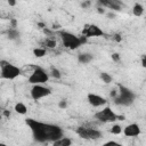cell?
Instances as JSON below:
<instances>
[{
  "label": "cell",
  "mask_w": 146,
  "mask_h": 146,
  "mask_svg": "<svg viewBox=\"0 0 146 146\" xmlns=\"http://www.w3.org/2000/svg\"><path fill=\"white\" fill-rule=\"evenodd\" d=\"M90 6H91V1H83V2L81 3V7H82V8H84V9L89 8Z\"/></svg>",
  "instance_id": "obj_26"
},
{
  "label": "cell",
  "mask_w": 146,
  "mask_h": 146,
  "mask_svg": "<svg viewBox=\"0 0 146 146\" xmlns=\"http://www.w3.org/2000/svg\"><path fill=\"white\" fill-rule=\"evenodd\" d=\"M107 17L111 18V19H113V18H115V14L112 13V11H110V13H107Z\"/></svg>",
  "instance_id": "obj_32"
},
{
  "label": "cell",
  "mask_w": 146,
  "mask_h": 146,
  "mask_svg": "<svg viewBox=\"0 0 146 146\" xmlns=\"http://www.w3.org/2000/svg\"><path fill=\"white\" fill-rule=\"evenodd\" d=\"M116 94H117V91L113 89V90H112V92H111V96H112V98H114V97L116 96Z\"/></svg>",
  "instance_id": "obj_34"
},
{
  "label": "cell",
  "mask_w": 146,
  "mask_h": 146,
  "mask_svg": "<svg viewBox=\"0 0 146 146\" xmlns=\"http://www.w3.org/2000/svg\"><path fill=\"white\" fill-rule=\"evenodd\" d=\"M46 49L44 48H35V49H33V55L35 56V57H38V58H41V57H43L44 55H46Z\"/></svg>",
  "instance_id": "obj_20"
},
{
  "label": "cell",
  "mask_w": 146,
  "mask_h": 146,
  "mask_svg": "<svg viewBox=\"0 0 146 146\" xmlns=\"http://www.w3.org/2000/svg\"><path fill=\"white\" fill-rule=\"evenodd\" d=\"M48 74H49V76H52V78H55V79H60V78H62L60 71H59L58 68H56V67H51V68H50V72H49Z\"/></svg>",
  "instance_id": "obj_19"
},
{
  "label": "cell",
  "mask_w": 146,
  "mask_h": 146,
  "mask_svg": "<svg viewBox=\"0 0 146 146\" xmlns=\"http://www.w3.org/2000/svg\"><path fill=\"white\" fill-rule=\"evenodd\" d=\"M135 99H136V94L131 89H129L122 84H119V91H117L116 96L113 98V100L116 105L130 106L135 102Z\"/></svg>",
  "instance_id": "obj_3"
},
{
  "label": "cell",
  "mask_w": 146,
  "mask_h": 146,
  "mask_svg": "<svg viewBox=\"0 0 146 146\" xmlns=\"http://www.w3.org/2000/svg\"><path fill=\"white\" fill-rule=\"evenodd\" d=\"M102 146H123L122 144L117 143V141H114V140H110V141H106L104 143Z\"/></svg>",
  "instance_id": "obj_23"
},
{
  "label": "cell",
  "mask_w": 146,
  "mask_h": 146,
  "mask_svg": "<svg viewBox=\"0 0 146 146\" xmlns=\"http://www.w3.org/2000/svg\"><path fill=\"white\" fill-rule=\"evenodd\" d=\"M44 44H46V47H48V48H55V47H56V40L52 39V38H47V39L44 40Z\"/></svg>",
  "instance_id": "obj_21"
},
{
  "label": "cell",
  "mask_w": 146,
  "mask_h": 146,
  "mask_svg": "<svg viewBox=\"0 0 146 146\" xmlns=\"http://www.w3.org/2000/svg\"><path fill=\"white\" fill-rule=\"evenodd\" d=\"M140 132H141V129L137 123L128 124L123 129V133H124L125 137H137V136L140 135Z\"/></svg>",
  "instance_id": "obj_12"
},
{
  "label": "cell",
  "mask_w": 146,
  "mask_h": 146,
  "mask_svg": "<svg viewBox=\"0 0 146 146\" xmlns=\"http://www.w3.org/2000/svg\"><path fill=\"white\" fill-rule=\"evenodd\" d=\"M114 40H115L116 42H120V41L122 40V36H121L120 34H115V35H114Z\"/></svg>",
  "instance_id": "obj_28"
},
{
  "label": "cell",
  "mask_w": 146,
  "mask_h": 146,
  "mask_svg": "<svg viewBox=\"0 0 146 146\" xmlns=\"http://www.w3.org/2000/svg\"><path fill=\"white\" fill-rule=\"evenodd\" d=\"M98 5H100V7L110 8L111 10H114V11H120L122 8V2L117 0H99Z\"/></svg>",
  "instance_id": "obj_11"
},
{
  "label": "cell",
  "mask_w": 146,
  "mask_h": 146,
  "mask_svg": "<svg viewBox=\"0 0 146 146\" xmlns=\"http://www.w3.org/2000/svg\"><path fill=\"white\" fill-rule=\"evenodd\" d=\"M10 23H11V29H16L17 21H16V19H11V21H10Z\"/></svg>",
  "instance_id": "obj_29"
},
{
  "label": "cell",
  "mask_w": 146,
  "mask_h": 146,
  "mask_svg": "<svg viewBox=\"0 0 146 146\" xmlns=\"http://www.w3.org/2000/svg\"><path fill=\"white\" fill-rule=\"evenodd\" d=\"M14 110H15V112H16V113L22 114V115H24V114H26V113H27V107H26V106H25V104H23V103H17V104L15 105Z\"/></svg>",
  "instance_id": "obj_17"
},
{
  "label": "cell",
  "mask_w": 146,
  "mask_h": 146,
  "mask_svg": "<svg viewBox=\"0 0 146 146\" xmlns=\"http://www.w3.org/2000/svg\"><path fill=\"white\" fill-rule=\"evenodd\" d=\"M0 114H1V108H0Z\"/></svg>",
  "instance_id": "obj_39"
},
{
  "label": "cell",
  "mask_w": 146,
  "mask_h": 146,
  "mask_svg": "<svg viewBox=\"0 0 146 146\" xmlns=\"http://www.w3.org/2000/svg\"><path fill=\"white\" fill-rule=\"evenodd\" d=\"M2 115H3L5 117H9V116H10V111L3 110V111H2Z\"/></svg>",
  "instance_id": "obj_27"
},
{
  "label": "cell",
  "mask_w": 146,
  "mask_h": 146,
  "mask_svg": "<svg viewBox=\"0 0 146 146\" xmlns=\"http://www.w3.org/2000/svg\"><path fill=\"white\" fill-rule=\"evenodd\" d=\"M58 107H59L60 110H64V108H66V107H67V100H65V99H62V100H59V103H58Z\"/></svg>",
  "instance_id": "obj_25"
},
{
  "label": "cell",
  "mask_w": 146,
  "mask_h": 146,
  "mask_svg": "<svg viewBox=\"0 0 146 146\" xmlns=\"http://www.w3.org/2000/svg\"><path fill=\"white\" fill-rule=\"evenodd\" d=\"M87 99H88V103L94 106V107H99V106H103L107 103L106 98H104L103 96H99V95H96V94H88L87 96Z\"/></svg>",
  "instance_id": "obj_10"
},
{
  "label": "cell",
  "mask_w": 146,
  "mask_h": 146,
  "mask_svg": "<svg viewBox=\"0 0 146 146\" xmlns=\"http://www.w3.org/2000/svg\"><path fill=\"white\" fill-rule=\"evenodd\" d=\"M22 74V71L18 66L7 62L0 60V75L2 79L6 80H14Z\"/></svg>",
  "instance_id": "obj_4"
},
{
  "label": "cell",
  "mask_w": 146,
  "mask_h": 146,
  "mask_svg": "<svg viewBox=\"0 0 146 146\" xmlns=\"http://www.w3.org/2000/svg\"><path fill=\"white\" fill-rule=\"evenodd\" d=\"M112 60H113L114 63H120V62H121V56H120V54H117V52L112 54Z\"/></svg>",
  "instance_id": "obj_24"
},
{
  "label": "cell",
  "mask_w": 146,
  "mask_h": 146,
  "mask_svg": "<svg viewBox=\"0 0 146 146\" xmlns=\"http://www.w3.org/2000/svg\"><path fill=\"white\" fill-rule=\"evenodd\" d=\"M82 34L84 38L88 39V38H92V36H102V35H104V32L98 25L89 24V25L84 26V29L82 30Z\"/></svg>",
  "instance_id": "obj_9"
},
{
  "label": "cell",
  "mask_w": 146,
  "mask_h": 146,
  "mask_svg": "<svg viewBox=\"0 0 146 146\" xmlns=\"http://www.w3.org/2000/svg\"><path fill=\"white\" fill-rule=\"evenodd\" d=\"M132 14L135 16H137V17H140L144 14V7H143V5L139 3V2H136L133 5V7H132Z\"/></svg>",
  "instance_id": "obj_15"
},
{
  "label": "cell",
  "mask_w": 146,
  "mask_h": 146,
  "mask_svg": "<svg viewBox=\"0 0 146 146\" xmlns=\"http://www.w3.org/2000/svg\"><path fill=\"white\" fill-rule=\"evenodd\" d=\"M95 119H97L100 122L107 123V122H115L116 121V114L113 112L111 107H105L104 110L95 113Z\"/></svg>",
  "instance_id": "obj_8"
},
{
  "label": "cell",
  "mask_w": 146,
  "mask_h": 146,
  "mask_svg": "<svg viewBox=\"0 0 146 146\" xmlns=\"http://www.w3.org/2000/svg\"><path fill=\"white\" fill-rule=\"evenodd\" d=\"M58 34L62 39L63 46L67 49H71V50L78 49L80 46H82L87 41V38L78 36V35H75L68 31H58Z\"/></svg>",
  "instance_id": "obj_2"
},
{
  "label": "cell",
  "mask_w": 146,
  "mask_h": 146,
  "mask_svg": "<svg viewBox=\"0 0 146 146\" xmlns=\"http://www.w3.org/2000/svg\"><path fill=\"white\" fill-rule=\"evenodd\" d=\"M71 145H72V139L64 137V136L52 143V146H71Z\"/></svg>",
  "instance_id": "obj_14"
},
{
  "label": "cell",
  "mask_w": 146,
  "mask_h": 146,
  "mask_svg": "<svg viewBox=\"0 0 146 146\" xmlns=\"http://www.w3.org/2000/svg\"><path fill=\"white\" fill-rule=\"evenodd\" d=\"M8 5H9V6H15V5H16V1H14V0H9V1H8Z\"/></svg>",
  "instance_id": "obj_35"
},
{
  "label": "cell",
  "mask_w": 146,
  "mask_h": 146,
  "mask_svg": "<svg viewBox=\"0 0 146 146\" xmlns=\"http://www.w3.org/2000/svg\"><path fill=\"white\" fill-rule=\"evenodd\" d=\"M51 94V89L43 84H34L31 89V97L33 100H40L44 97H48Z\"/></svg>",
  "instance_id": "obj_7"
},
{
  "label": "cell",
  "mask_w": 146,
  "mask_h": 146,
  "mask_svg": "<svg viewBox=\"0 0 146 146\" xmlns=\"http://www.w3.org/2000/svg\"><path fill=\"white\" fill-rule=\"evenodd\" d=\"M19 36H21V33L17 29H9L7 31V38L9 40H17L19 39Z\"/></svg>",
  "instance_id": "obj_16"
},
{
  "label": "cell",
  "mask_w": 146,
  "mask_h": 146,
  "mask_svg": "<svg viewBox=\"0 0 146 146\" xmlns=\"http://www.w3.org/2000/svg\"><path fill=\"white\" fill-rule=\"evenodd\" d=\"M38 26H40L41 29H44V27H46V25H44L43 23H38Z\"/></svg>",
  "instance_id": "obj_36"
},
{
  "label": "cell",
  "mask_w": 146,
  "mask_h": 146,
  "mask_svg": "<svg viewBox=\"0 0 146 146\" xmlns=\"http://www.w3.org/2000/svg\"><path fill=\"white\" fill-rule=\"evenodd\" d=\"M141 66H143V67L146 66V56H145V55L141 57Z\"/></svg>",
  "instance_id": "obj_30"
},
{
  "label": "cell",
  "mask_w": 146,
  "mask_h": 146,
  "mask_svg": "<svg viewBox=\"0 0 146 146\" xmlns=\"http://www.w3.org/2000/svg\"><path fill=\"white\" fill-rule=\"evenodd\" d=\"M99 76H100V79H102V81L104 82V83H111L112 81H113V79H112V76L108 74V73H106V72H100V74H99Z\"/></svg>",
  "instance_id": "obj_18"
},
{
  "label": "cell",
  "mask_w": 146,
  "mask_h": 146,
  "mask_svg": "<svg viewBox=\"0 0 146 146\" xmlns=\"http://www.w3.org/2000/svg\"><path fill=\"white\" fill-rule=\"evenodd\" d=\"M97 13H98V14H105V9H104L103 7H98V8H97Z\"/></svg>",
  "instance_id": "obj_31"
},
{
  "label": "cell",
  "mask_w": 146,
  "mask_h": 146,
  "mask_svg": "<svg viewBox=\"0 0 146 146\" xmlns=\"http://www.w3.org/2000/svg\"><path fill=\"white\" fill-rule=\"evenodd\" d=\"M1 117H2V114H0V120H1Z\"/></svg>",
  "instance_id": "obj_38"
},
{
  "label": "cell",
  "mask_w": 146,
  "mask_h": 146,
  "mask_svg": "<svg viewBox=\"0 0 146 146\" xmlns=\"http://www.w3.org/2000/svg\"><path fill=\"white\" fill-rule=\"evenodd\" d=\"M111 133H113V135H120L121 132H122V127L120 125V124H114L112 128H111Z\"/></svg>",
  "instance_id": "obj_22"
},
{
  "label": "cell",
  "mask_w": 146,
  "mask_h": 146,
  "mask_svg": "<svg viewBox=\"0 0 146 146\" xmlns=\"http://www.w3.org/2000/svg\"><path fill=\"white\" fill-rule=\"evenodd\" d=\"M75 132L80 138L87 139V140H96V139H99L102 137V132L97 129H94V128L78 127Z\"/></svg>",
  "instance_id": "obj_6"
},
{
  "label": "cell",
  "mask_w": 146,
  "mask_h": 146,
  "mask_svg": "<svg viewBox=\"0 0 146 146\" xmlns=\"http://www.w3.org/2000/svg\"><path fill=\"white\" fill-rule=\"evenodd\" d=\"M92 55L89 54V52H80L78 55V62L80 64H88L92 60Z\"/></svg>",
  "instance_id": "obj_13"
},
{
  "label": "cell",
  "mask_w": 146,
  "mask_h": 146,
  "mask_svg": "<svg viewBox=\"0 0 146 146\" xmlns=\"http://www.w3.org/2000/svg\"><path fill=\"white\" fill-rule=\"evenodd\" d=\"M49 80V74L48 72H46L42 67L40 66H34L33 72L31 73V75L29 76V83L31 84H43L46 82H48Z\"/></svg>",
  "instance_id": "obj_5"
},
{
  "label": "cell",
  "mask_w": 146,
  "mask_h": 146,
  "mask_svg": "<svg viewBox=\"0 0 146 146\" xmlns=\"http://www.w3.org/2000/svg\"><path fill=\"white\" fill-rule=\"evenodd\" d=\"M116 120H119V121H124L125 120V116L124 115H116Z\"/></svg>",
  "instance_id": "obj_33"
},
{
  "label": "cell",
  "mask_w": 146,
  "mask_h": 146,
  "mask_svg": "<svg viewBox=\"0 0 146 146\" xmlns=\"http://www.w3.org/2000/svg\"><path fill=\"white\" fill-rule=\"evenodd\" d=\"M0 146H8V145H6L5 143H0Z\"/></svg>",
  "instance_id": "obj_37"
},
{
  "label": "cell",
  "mask_w": 146,
  "mask_h": 146,
  "mask_svg": "<svg viewBox=\"0 0 146 146\" xmlns=\"http://www.w3.org/2000/svg\"><path fill=\"white\" fill-rule=\"evenodd\" d=\"M25 123L31 129L33 139L38 143H54L64 136L63 129L57 124L40 122L34 119H26Z\"/></svg>",
  "instance_id": "obj_1"
}]
</instances>
